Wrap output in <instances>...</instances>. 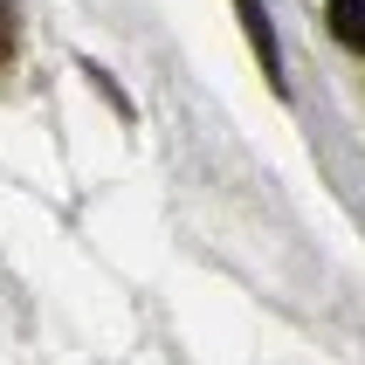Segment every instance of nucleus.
Here are the masks:
<instances>
[{"label": "nucleus", "instance_id": "nucleus-2", "mask_svg": "<svg viewBox=\"0 0 365 365\" xmlns=\"http://www.w3.org/2000/svg\"><path fill=\"white\" fill-rule=\"evenodd\" d=\"M331 28H338L345 48H359V56H365V0H331Z\"/></svg>", "mask_w": 365, "mask_h": 365}, {"label": "nucleus", "instance_id": "nucleus-3", "mask_svg": "<svg viewBox=\"0 0 365 365\" xmlns=\"http://www.w3.org/2000/svg\"><path fill=\"white\" fill-rule=\"evenodd\" d=\"M7 48H14V14H7V0H0V62H7Z\"/></svg>", "mask_w": 365, "mask_h": 365}, {"label": "nucleus", "instance_id": "nucleus-1", "mask_svg": "<svg viewBox=\"0 0 365 365\" xmlns=\"http://www.w3.org/2000/svg\"><path fill=\"white\" fill-rule=\"evenodd\" d=\"M242 7V28H248V41H255V56H262V69H269V83L283 76V56H276V35H269V14H262V0H235Z\"/></svg>", "mask_w": 365, "mask_h": 365}]
</instances>
